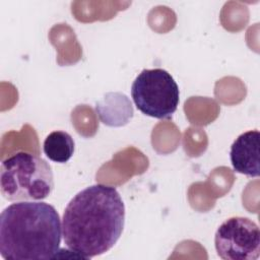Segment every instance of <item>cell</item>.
I'll return each instance as SVG.
<instances>
[{"mask_svg":"<svg viewBox=\"0 0 260 260\" xmlns=\"http://www.w3.org/2000/svg\"><path fill=\"white\" fill-rule=\"evenodd\" d=\"M124 222L125 205L117 189L91 185L67 204L62 218L63 240L77 257L92 258L114 247Z\"/></svg>","mask_w":260,"mask_h":260,"instance_id":"cell-1","label":"cell"},{"mask_svg":"<svg viewBox=\"0 0 260 260\" xmlns=\"http://www.w3.org/2000/svg\"><path fill=\"white\" fill-rule=\"evenodd\" d=\"M43 150L52 161L65 164L74 152V140L65 131H53L45 139Z\"/></svg>","mask_w":260,"mask_h":260,"instance_id":"cell-7","label":"cell"},{"mask_svg":"<svg viewBox=\"0 0 260 260\" xmlns=\"http://www.w3.org/2000/svg\"><path fill=\"white\" fill-rule=\"evenodd\" d=\"M0 189L9 201L43 200L54 189L52 168L38 155L16 152L1 164Z\"/></svg>","mask_w":260,"mask_h":260,"instance_id":"cell-3","label":"cell"},{"mask_svg":"<svg viewBox=\"0 0 260 260\" xmlns=\"http://www.w3.org/2000/svg\"><path fill=\"white\" fill-rule=\"evenodd\" d=\"M217 255L224 260H255L260 254V230L248 217L224 220L214 236Z\"/></svg>","mask_w":260,"mask_h":260,"instance_id":"cell-5","label":"cell"},{"mask_svg":"<svg viewBox=\"0 0 260 260\" xmlns=\"http://www.w3.org/2000/svg\"><path fill=\"white\" fill-rule=\"evenodd\" d=\"M230 158L234 170L248 177L260 175V133L250 130L239 135L231 146Z\"/></svg>","mask_w":260,"mask_h":260,"instance_id":"cell-6","label":"cell"},{"mask_svg":"<svg viewBox=\"0 0 260 260\" xmlns=\"http://www.w3.org/2000/svg\"><path fill=\"white\" fill-rule=\"evenodd\" d=\"M131 96L136 108L155 119H170L180 102L179 86L165 69H143L134 79Z\"/></svg>","mask_w":260,"mask_h":260,"instance_id":"cell-4","label":"cell"},{"mask_svg":"<svg viewBox=\"0 0 260 260\" xmlns=\"http://www.w3.org/2000/svg\"><path fill=\"white\" fill-rule=\"evenodd\" d=\"M62 225L54 206L18 201L0 216V253L7 260H49L60 250Z\"/></svg>","mask_w":260,"mask_h":260,"instance_id":"cell-2","label":"cell"}]
</instances>
